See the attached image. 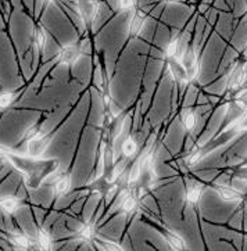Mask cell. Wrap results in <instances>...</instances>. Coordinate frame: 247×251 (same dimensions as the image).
<instances>
[{
  "mask_svg": "<svg viewBox=\"0 0 247 251\" xmlns=\"http://www.w3.org/2000/svg\"><path fill=\"white\" fill-rule=\"evenodd\" d=\"M8 242L11 244L13 249L16 250H31L35 249V240H32L29 236L18 232H11L8 235Z\"/></svg>",
  "mask_w": 247,
  "mask_h": 251,
  "instance_id": "9",
  "label": "cell"
},
{
  "mask_svg": "<svg viewBox=\"0 0 247 251\" xmlns=\"http://www.w3.org/2000/svg\"><path fill=\"white\" fill-rule=\"evenodd\" d=\"M82 56V48L79 43H67L63 45L57 54V61L64 65H74Z\"/></svg>",
  "mask_w": 247,
  "mask_h": 251,
  "instance_id": "4",
  "label": "cell"
},
{
  "mask_svg": "<svg viewBox=\"0 0 247 251\" xmlns=\"http://www.w3.org/2000/svg\"><path fill=\"white\" fill-rule=\"evenodd\" d=\"M99 8L98 0H76V10L85 28H88L95 21L99 13Z\"/></svg>",
  "mask_w": 247,
  "mask_h": 251,
  "instance_id": "2",
  "label": "cell"
},
{
  "mask_svg": "<svg viewBox=\"0 0 247 251\" xmlns=\"http://www.w3.org/2000/svg\"><path fill=\"white\" fill-rule=\"evenodd\" d=\"M35 240V247L39 250H51L54 247V239L49 229L46 227H41L36 232V237Z\"/></svg>",
  "mask_w": 247,
  "mask_h": 251,
  "instance_id": "12",
  "label": "cell"
},
{
  "mask_svg": "<svg viewBox=\"0 0 247 251\" xmlns=\"http://www.w3.org/2000/svg\"><path fill=\"white\" fill-rule=\"evenodd\" d=\"M206 190V185L196 178H188L185 183V200L189 207H195L200 202L203 193Z\"/></svg>",
  "mask_w": 247,
  "mask_h": 251,
  "instance_id": "3",
  "label": "cell"
},
{
  "mask_svg": "<svg viewBox=\"0 0 247 251\" xmlns=\"http://www.w3.org/2000/svg\"><path fill=\"white\" fill-rule=\"evenodd\" d=\"M158 232L161 233L164 242L171 250H186L188 249L185 239L179 233L173 232V230L168 229V227L167 229L165 227H158Z\"/></svg>",
  "mask_w": 247,
  "mask_h": 251,
  "instance_id": "7",
  "label": "cell"
},
{
  "mask_svg": "<svg viewBox=\"0 0 247 251\" xmlns=\"http://www.w3.org/2000/svg\"><path fill=\"white\" fill-rule=\"evenodd\" d=\"M51 139H53L51 133H45L42 130L39 135H36L32 139L25 142L26 143L25 153L32 160H39V158H42V155L48 151V149L51 145Z\"/></svg>",
  "mask_w": 247,
  "mask_h": 251,
  "instance_id": "1",
  "label": "cell"
},
{
  "mask_svg": "<svg viewBox=\"0 0 247 251\" xmlns=\"http://www.w3.org/2000/svg\"><path fill=\"white\" fill-rule=\"evenodd\" d=\"M100 243H101L100 249H104V250H123V246L111 240H100Z\"/></svg>",
  "mask_w": 247,
  "mask_h": 251,
  "instance_id": "22",
  "label": "cell"
},
{
  "mask_svg": "<svg viewBox=\"0 0 247 251\" xmlns=\"http://www.w3.org/2000/svg\"><path fill=\"white\" fill-rule=\"evenodd\" d=\"M56 0H43V8L48 7L49 4H51V3H54Z\"/></svg>",
  "mask_w": 247,
  "mask_h": 251,
  "instance_id": "24",
  "label": "cell"
},
{
  "mask_svg": "<svg viewBox=\"0 0 247 251\" xmlns=\"http://www.w3.org/2000/svg\"><path fill=\"white\" fill-rule=\"evenodd\" d=\"M42 132V122H36V124H33L31 125L28 129L25 130L24 136H23V140L26 142V140H29V139H32L33 136H36V135H39Z\"/></svg>",
  "mask_w": 247,
  "mask_h": 251,
  "instance_id": "20",
  "label": "cell"
},
{
  "mask_svg": "<svg viewBox=\"0 0 247 251\" xmlns=\"http://www.w3.org/2000/svg\"><path fill=\"white\" fill-rule=\"evenodd\" d=\"M73 187V178L70 174H63L53 185V195L54 197H63L70 193Z\"/></svg>",
  "mask_w": 247,
  "mask_h": 251,
  "instance_id": "14",
  "label": "cell"
},
{
  "mask_svg": "<svg viewBox=\"0 0 247 251\" xmlns=\"http://www.w3.org/2000/svg\"><path fill=\"white\" fill-rule=\"evenodd\" d=\"M165 3H170V4H182L185 3V0H164Z\"/></svg>",
  "mask_w": 247,
  "mask_h": 251,
  "instance_id": "23",
  "label": "cell"
},
{
  "mask_svg": "<svg viewBox=\"0 0 247 251\" xmlns=\"http://www.w3.org/2000/svg\"><path fill=\"white\" fill-rule=\"evenodd\" d=\"M76 236H78V239H81L83 242H92L95 239V236H96V225H95V222H92V221L85 222L82 226L78 229Z\"/></svg>",
  "mask_w": 247,
  "mask_h": 251,
  "instance_id": "15",
  "label": "cell"
},
{
  "mask_svg": "<svg viewBox=\"0 0 247 251\" xmlns=\"http://www.w3.org/2000/svg\"><path fill=\"white\" fill-rule=\"evenodd\" d=\"M206 149L204 146H198L196 145L195 147H192L189 150V153L185 155V158H183V164H185V167L186 168H189V170H193L195 167H198L200 162L203 161V158L206 157Z\"/></svg>",
  "mask_w": 247,
  "mask_h": 251,
  "instance_id": "10",
  "label": "cell"
},
{
  "mask_svg": "<svg viewBox=\"0 0 247 251\" xmlns=\"http://www.w3.org/2000/svg\"><path fill=\"white\" fill-rule=\"evenodd\" d=\"M18 98V93L16 92H3L0 93V110L8 108L11 104H14V101Z\"/></svg>",
  "mask_w": 247,
  "mask_h": 251,
  "instance_id": "18",
  "label": "cell"
},
{
  "mask_svg": "<svg viewBox=\"0 0 247 251\" xmlns=\"http://www.w3.org/2000/svg\"><path fill=\"white\" fill-rule=\"evenodd\" d=\"M121 151H123L124 157H126V158H131L133 155H136V153H138V143H136V140L132 136H128L123 142V145H121Z\"/></svg>",
  "mask_w": 247,
  "mask_h": 251,
  "instance_id": "17",
  "label": "cell"
},
{
  "mask_svg": "<svg viewBox=\"0 0 247 251\" xmlns=\"http://www.w3.org/2000/svg\"><path fill=\"white\" fill-rule=\"evenodd\" d=\"M120 208H121L124 214L132 215L133 212H136V210L139 208V197L135 195L133 192L126 190L123 197H121Z\"/></svg>",
  "mask_w": 247,
  "mask_h": 251,
  "instance_id": "11",
  "label": "cell"
},
{
  "mask_svg": "<svg viewBox=\"0 0 247 251\" xmlns=\"http://www.w3.org/2000/svg\"><path fill=\"white\" fill-rule=\"evenodd\" d=\"M116 6L121 13H132L136 10V0H116Z\"/></svg>",
  "mask_w": 247,
  "mask_h": 251,
  "instance_id": "19",
  "label": "cell"
},
{
  "mask_svg": "<svg viewBox=\"0 0 247 251\" xmlns=\"http://www.w3.org/2000/svg\"><path fill=\"white\" fill-rule=\"evenodd\" d=\"M23 207L21 199H18L16 196H3L0 197V210L3 211L7 215H14Z\"/></svg>",
  "mask_w": 247,
  "mask_h": 251,
  "instance_id": "13",
  "label": "cell"
},
{
  "mask_svg": "<svg viewBox=\"0 0 247 251\" xmlns=\"http://www.w3.org/2000/svg\"><path fill=\"white\" fill-rule=\"evenodd\" d=\"M46 42H48V32H46V29L42 28V26H36L32 33V43L33 46H35V49L38 50V51H42V50L45 49Z\"/></svg>",
  "mask_w": 247,
  "mask_h": 251,
  "instance_id": "16",
  "label": "cell"
},
{
  "mask_svg": "<svg viewBox=\"0 0 247 251\" xmlns=\"http://www.w3.org/2000/svg\"><path fill=\"white\" fill-rule=\"evenodd\" d=\"M198 118L200 115L196 108H185L181 114V126L188 133H196L198 126Z\"/></svg>",
  "mask_w": 247,
  "mask_h": 251,
  "instance_id": "8",
  "label": "cell"
},
{
  "mask_svg": "<svg viewBox=\"0 0 247 251\" xmlns=\"http://www.w3.org/2000/svg\"><path fill=\"white\" fill-rule=\"evenodd\" d=\"M213 190L217 195V197H220L222 201L229 202V204H239L245 200V196L239 193L236 189L226 183V185H213Z\"/></svg>",
  "mask_w": 247,
  "mask_h": 251,
  "instance_id": "6",
  "label": "cell"
},
{
  "mask_svg": "<svg viewBox=\"0 0 247 251\" xmlns=\"http://www.w3.org/2000/svg\"><path fill=\"white\" fill-rule=\"evenodd\" d=\"M123 125H124L123 118H117L116 121L111 122V128H110V132H111V139L118 138V135H120V133H121V130H123Z\"/></svg>",
  "mask_w": 247,
  "mask_h": 251,
  "instance_id": "21",
  "label": "cell"
},
{
  "mask_svg": "<svg viewBox=\"0 0 247 251\" xmlns=\"http://www.w3.org/2000/svg\"><path fill=\"white\" fill-rule=\"evenodd\" d=\"M129 14L131 16H129L128 24H126V33H128L129 39H136L146 26V16L138 8L133 10Z\"/></svg>",
  "mask_w": 247,
  "mask_h": 251,
  "instance_id": "5",
  "label": "cell"
}]
</instances>
